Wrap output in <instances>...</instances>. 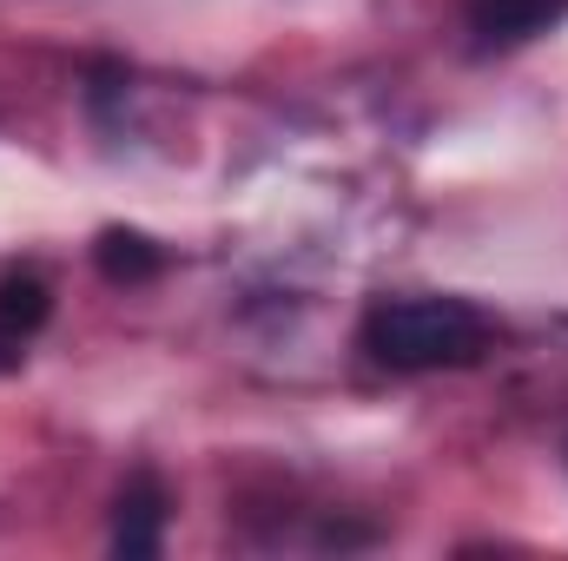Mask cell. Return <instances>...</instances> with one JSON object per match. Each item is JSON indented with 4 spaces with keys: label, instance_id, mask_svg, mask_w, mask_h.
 <instances>
[{
    "label": "cell",
    "instance_id": "1",
    "mask_svg": "<svg viewBox=\"0 0 568 561\" xmlns=\"http://www.w3.org/2000/svg\"><path fill=\"white\" fill-rule=\"evenodd\" d=\"M364 350L397 377L469 370L489 350V317L463 297H384L364 317Z\"/></svg>",
    "mask_w": 568,
    "mask_h": 561
},
{
    "label": "cell",
    "instance_id": "2",
    "mask_svg": "<svg viewBox=\"0 0 568 561\" xmlns=\"http://www.w3.org/2000/svg\"><path fill=\"white\" fill-rule=\"evenodd\" d=\"M165 509H172L165 482L140 469V476L120 489V502H113V555H126V561L159 555V549H165Z\"/></svg>",
    "mask_w": 568,
    "mask_h": 561
},
{
    "label": "cell",
    "instance_id": "3",
    "mask_svg": "<svg viewBox=\"0 0 568 561\" xmlns=\"http://www.w3.org/2000/svg\"><path fill=\"white\" fill-rule=\"evenodd\" d=\"M568 13V0H469V33L476 47H523L549 33Z\"/></svg>",
    "mask_w": 568,
    "mask_h": 561
},
{
    "label": "cell",
    "instance_id": "4",
    "mask_svg": "<svg viewBox=\"0 0 568 561\" xmlns=\"http://www.w3.org/2000/svg\"><path fill=\"white\" fill-rule=\"evenodd\" d=\"M47 317H53V290L33 278V272L0 278V364H13V357L40 337Z\"/></svg>",
    "mask_w": 568,
    "mask_h": 561
},
{
    "label": "cell",
    "instance_id": "5",
    "mask_svg": "<svg viewBox=\"0 0 568 561\" xmlns=\"http://www.w3.org/2000/svg\"><path fill=\"white\" fill-rule=\"evenodd\" d=\"M93 265H100V278L106 284H145L165 272V252L145 238V232H100V245H93Z\"/></svg>",
    "mask_w": 568,
    "mask_h": 561
}]
</instances>
